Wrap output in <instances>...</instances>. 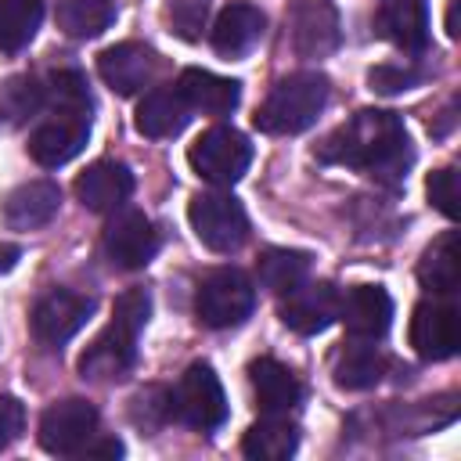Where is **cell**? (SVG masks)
<instances>
[{"label": "cell", "mask_w": 461, "mask_h": 461, "mask_svg": "<svg viewBox=\"0 0 461 461\" xmlns=\"http://www.w3.org/2000/svg\"><path fill=\"white\" fill-rule=\"evenodd\" d=\"M317 158L367 173V176L385 180V184H396L407 176L414 151H411L407 126L396 112L364 108L317 148Z\"/></svg>", "instance_id": "6da1fadb"}, {"label": "cell", "mask_w": 461, "mask_h": 461, "mask_svg": "<svg viewBox=\"0 0 461 461\" xmlns=\"http://www.w3.org/2000/svg\"><path fill=\"white\" fill-rule=\"evenodd\" d=\"M151 317V295L144 288H130L115 299L112 321L94 335V342L79 357V375L90 382H115L130 375L137 360V335Z\"/></svg>", "instance_id": "7a4b0ae2"}, {"label": "cell", "mask_w": 461, "mask_h": 461, "mask_svg": "<svg viewBox=\"0 0 461 461\" xmlns=\"http://www.w3.org/2000/svg\"><path fill=\"white\" fill-rule=\"evenodd\" d=\"M328 104V76L321 72H292L274 83L267 101L256 108V126L263 133H303L317 122Z\"/></svg>", "instance_id": "3957f363"}, {"label": "cell", "mask_w": 461, "mask_h": 461, "mask_svg": "<svg viewBox=\"0 0 461 461\" xmlns=\"http://www.w3.org/2000/svg\"><path fill=\"white\" fill-rule=\"evenodd\" d=\"M256 310V288L245 270L238 267H216L198 281L194 292V313L205 328H238Z\"/></svg>", "instance_id": "277c9868"}, {"label": "cell", "mask_w": 461, "mask_h": 461, "mask_svg": "<svg viewBox=\"0 0 461 461\" xmlns=\"http://www.w3.org/2000/svg\"><path fill=\"white\" fill-rule=\"evenodd\" d=\"M169 418L187 429L212 432L227 421V396L209 364H191L169 393Z\"/></svg>", "instance_id": "5b68a950"}, {"label": "cell", "mask_w": 461, "mask_h": 461, "mask_svg": "<svg viewBox=\"0 0 461 461\" xmlns=\"http://www.w3.org/2000/svg\"><path fill=\"white\" fill-rule=\"evenodd\" d=\"M187 162L202 180H209L216 187H230L245 176V169L252 162V144L234 126H209L187 148Z\"/></svg>", "instance_id": "8992f818"}, {"label": "cell", "mask_w": 461, "mask_h": 461, "mask_svg": "<svg viewBox=\"0 0 461 461\" xmlns=\"http://www.w3.org/2000/svg\"><path fill=\"white\" fill-rule=\"evenodd\" d=\"M187 220L194 238L212 252H234L249 238V216L234 194H194L187 205Z\"/></svg>", "instance_id": "52a82bcc"}, {"label": "cell", "mask_w": 461, "mask_h": 461, "mask_svg": "<svg viewBox=\"0 0 461 461\" xmlns=\"http://www.w3.org/2000/svg\"><path fill=\"white\" fill-rule=\"evenodd\" d=\"M90 137V108H50V115L29 133V155L43 169L72 162Z\"/></svg>", "instance_id": "ba28073f"}, {"label": "cell", "mask_w": 461, "mask_h": 461, "mask_svg": "<svg viewBox=\"0 0 461 461\" xmlns=\"http://www.w3.org/2000/svg\"><path fill=\"white\" fill-rule=\"evenodd\" d=\"M94 313V299L72 288H50L47 295L36 299L32 306V335L43 349H61Z\"/></svg>", "instance_id": "9c48e42d"}, {"label": "cell", "mask_w": 461, "mask_h": 461, "mask_svg": "<svg viewBox=\"0 0 461 461\" xmlns=\"http://www.w3.org/2000/svg\"><path fill=\"white\" fill-rule=\"evenodd\" d=\"M36 436H40V447L47 454H58V457L83 454L86 443L97 439V411H94V403H86L79 396L58 400L43 411Z\"/></svg>", "instance_id": "30bf717a"}, {"label": "cell", "mask_w": 461, "mask_h": 461, "mask_svg": "<svg viewBox=\"0 0 461 461\" xmlns=\"http://www.w3.org/2000/svg\"><path fill=\"white\" fill-rule=\"evenodd\" d=\"M101 249L112 267L119 270H140L158 252V230L140 209H115V216L104 223Z\"/></svg>", "instance_id": "8fae6325"}, {"label": "cell", "mask_w": 461, "mask_h": 461, "mask_svg": "<svg viewBox=\"0 0 461 461\" xmlns=\"http://www.w3.org/2000/svg\"><path fill=\"white\" fill-rule=\"evenodd\" d=\"M407 339H411V346H414V353L421 360H447V357H454L457 346H461V317H457V306L447 303V295L418 303L414 313H411Z\"/></svg>", "instance_id": "7c38bea8"}, {"label": "cell", "mask_w": 461, "mask_h": 461, "mask_svg": "<svg viewBox=\"0 0 461 461\" xmlns=\"http://www.w3.org/2000/svg\"><path fill=\"white\" fill-rule=\"evenodd\" d=\"M339 303H342V292L331 281H310L306 277L299 288L281 295L277 313H281L285 328H292L299 335H317L339 321Z\"/></svg>", "instance_id": "4fadbf2b"}, {"label": "cell", "mask_w": 461, "mask_h": 461, "mask_svg": "<svg viewBox=\"0 0 461 461\" xmlns=\"http://www.w3.org/2000/svg\"><path fill=\"white\" fill-rule=\"evenodd\" d=\"M292 47L299 58H328L339 40V11L331 0H295L292 4Z\"/></svg>", "instance_id": "5bb4252c"}, {"label": "cell", "mask_w": 461, "mask_h": 461, "mask_svg": "<svg viewBox=\"0 0 461 461\" xmlns=\"http://www.w3.org/2000/svg\"><path fill=\"white\" fill-rule=\"evenodd\" d=\"M130 194H133V173L126 162L101 158L76 176V198L90 212H115L130 202Z\"/></svg>", "instance_id": "9a60e30c"}, {"label": "cell", "mask_w": 461, "mask_h": 461, "mask_svg": "<svg viewBox=\"0 0 461 461\" xmlns=\"http://www.w3.org/2000/svg\"><path fill=\"white\" fill-rule=\"evenodd\" d=\"M339 321L349 339H382L393 324V299L378 285H353L339 303Z\"/></svg>", "instance_id": "2e32d148"}, {"label": "cell", "mask_w": 461, "mask_h": 461, "mask_svg": "<svg viewBox=\"0 0 461 461\" xmlns=\"http://www.w3.org/2000/svg\"><path fill=\"white\" fill-rule=\"evenodd\" d=\"M375 32L403 54L429 47V0H385L375 14Z\"/></svg>", "instance_id": "e0dca14e"}, {"label": "cell", "mask_w": 461, "mask_h": 461, "mask_svg": "<svg viewBox=\"0 0 461 461\" xmlns=\"http://www.w3.org/2000/svg\"><path fill=\"white\" fill-rule=\"evenodd\" d=\"M263 29H267V18L256 4H245V0H234L227 4L216 22H212V50L223 54V58H245L259 40H263Z\"/></svg>", "instance_id": "ac0fdd59"}, {"label": "cell", "mask_w": 461, "mask_h": 461, "mask_svg": "<svg viewBox=\"0 0 461 461\" xmlns=\"http://www.w3.org/2000/svg\"><path fill=\"white\" fill-rule=\"evenodd\" d=\"M58 205H61V187L54 180H25L4 198L0 216L11 230H36L58 216Z\"/></svg>", "instance_id": "d6986e66"}, {"label": "cell", "mask_w": 461, "mask_h": 461, "mask_svg": "<svg viewBox=\"0 0 461 461\" xmlns=\"http://www.w3.org/2000/svg\"><path fill=\"white\" fill-rule=\"evenodd\" d=\"M97 72L101 79L119 94V97H130L137 90H144L151 83V72H155V58L144 43H115L108 50L97 54Z\"/></svg>", "instance_id": "ffe728a7"}, {"label": "cell", "mask_w": 461, "mask_h": 461, "mask_svg": "<svg viewBox=\"0 0 461 461\" xmlns=\"http://www.w3.org/2000/svg\"><path fill=\"white\" fill-rule=\"evenodd\" d=\"M176 94L191 112L202 115H230L241 101V83L223 79L209 68H184L176 79Z\"/></svg>", "instance_id": "44dd1931"}, {"label": "cell", "mask_w": 461, "mask_h": 461, "mask_svg": "<svg viewBox=\"0 0 461 461\" xmlns=\"http://www.w3.org/2000/svg\"><path fill=\"white\" fill-rule=\"evenodd\" d=\"M249 385L256 393V403L267 414H288L303 400L299 378L281 360H274V357H259V360L249 364Z\"/></svg>", "instance_id": "7402d4cb"}, {"label": "cell", "mask_w": 461, "mask_h": 461, "mask_svg": "<svg viewBox=\"0 0 461 461\" xmlns=\"http://www.w3.org/2000/svg\"><path fill=\"white\" fill-rule=\"evenodd\" d=\"M191 119V108L184 104V97L176 94V86H158V90H148L133 112V126L137 133L151 137V140H162V137H176Z\"/></svg>", "instance_id": "603a6c76"}, {"label": "cell", "mask_w": 461, "mask_h": 461, "mask_svg": "<svg viewBox=\"0 0 461 461\" xmlns=\"http://www.w3.org/2000/svg\"><path fill=\"white\" fill-rule=\"evenodd\" d=\"M331 375H335V385H339V389L360 393V389H371V385L382 382V375H385V357H382V349H378L371 339H349V342L335 353Z\"/></svg>", "instance_id": "cb8c5ba5"}, {"label": "cell", "mask_w": 461, "mask_h": 461, "mask_svg": "<svg viewBox=\"0 0 461 461\" xmlns=\"http://www.w3.org/2000/svg\"><path fill=\"white\" fill-rule=\"evenodd\" d=\"M418 281L432 295H454L461 285V256H457V234L443 230L418 259Z\"/></svg>", "instance_id": "d4e9b609"}, {"label": "cell", "mask_w": 461, "mask_h": 461, "mask_svg": "<svg viewBox=\"0 0 461 461\" xmlns=\"http://www.w3.org/2000/svg\"><path fill=\"white\" fill-rule=\"evenodd\" d=\"M299 447V429L285 414H267L241 436V454L252 461H285Z\"/></svg>", "instance_id": "484cf974"}, {"label": "cell", "mask_w": 461, "mask_h": 461, "mask_svg": "<svg viewBox=\"0 0 461 461\" xmlns=\"http://www.w3.org/2000/svg\"><path fill=\"white\" fill-rule=\"evenodd\" d=\"M256 277H259V285L267 292L285 295V292L299 288L310 277V252H299V249H267L256 259Z\"/></svg>", "instance_id": "4316f807"}, {"label": "cell", "mask_w": 461, "mask_h": 461, "mask_svg": "<svg viewBox=\"0 0 461 461\" xmlns=\"http://www.w3.org/2000/svg\"><path fill=\"white\" fill-rule=\"evenodd\" d=\"M47 108L43 83L32 76H11L0 86V130H18Z\"/></svg>", "instance_id": "83f0119b"}, {"label": "cell", "mask_w": 461, "mask_h": 461, "mask_svg": "<svg viewBox=\"0 0 461 461\" xmlns=\"http://www.w3.org/2000/svg\"><path fill=\"white\" fill-rule=\"evenodd\" d=\"M115 22L112 0H58V29L72 40H94Z\"/></svg>", "instance_id": "f1b7e54d"}, {"label": "cell", "mask_w": 461, "mask_h": 461, "mask_svg": "<svg viewBox=\"0 0 461 461\" xmlns=\"http://www.w3.org/2000/svg\"><path fill=\"white\" fill-rule=\"evenodd\" d=\"M43 22V0H0V50L18 54Z\"/></svg>", "instance_id": "f546056e"}, {"label": "cell", "mask_w": 461, "mask_h": 461, "mask_svg": "<svg viewBox=\"0 0 461 461\" xmlns=\"http://www.w3.org/2000/svg\"><path fill=\"white\" fill-rule=\"evenodd\" d=\"M205 14H209V0H169L166 4V18H169L173 32L184 40H198Z\"/></svg>", "instance_id": "4dcf8cb0"}, {"label": "cell", "mask_w": 461, "mask_h": 461, "mask_svg": "<svg viewBox=\"0 0 461 461\" xmlns=\"http://www.w3.org/2000/svg\"><path fill=\"white\" fill-rule=\"evenodd\" d=\"M425 191H429V202H432L447 220L457 216V169H454V166L436 169V173L425 180Z\"/></svg>", "instance_id": "1f68e13d"}, {"label": "cell", "mask_w": 461, "mask_h": 461, "mask_svg": "<svg viewBox=\"0 0 461 461\" xmlns=\"http://www.w3.org/2000/svg\"><path fill=\"white\" fill-rule=\"evenodd\" d=\"M367 83H371V90H378V94H400V90L418 86V83H421V72L403 68V65H378V68L367 72Z\"/></svg>", "instance_id": "d6a6232c"}, {"label": "cell", "mask_w": 461, "mask_h": 461, "mask_svg": "<svg viewBox=\"0 0 461 461\" xmlns=\"http://www.w3.org/2000/svg\"><path fill=\"white\" fill-rule=\"evenodd\" d=\"M25 429V407L14 396H0V450H7Z\"/></svg>", "instance_id": "836d02e7"}, {"label": "cell", "mask_w": 461, "mask_h": 461, "mask_svg": "<svg viewBox=\"0 0 461 461\" xmlns=\"http://www.w3.org/2000/svg\"><path fill=\"white\" fill-rule=\"evenodd\" d=\"M83 454H86V457H119V454H122V443H119L115 436H108V439H97V443L90 439Z\"/></svg>", "instance_id": "e575fe53"}, {"label": "cell", "mask_w": 461, "mask_h": 461, "mask_svg": "<svg viewBox=\"0 0 461 461\" xmlns=\"http://www.w3.org/2000/svg\"><path fill=\"white\" fill-rule=\"evenodd\" d=\"M18 245H11V241H0V274H7V270H14V263H18Z\"/></svg>", "instance_id": "d590c367"}, {"label": "cell", "mask_w": 461, "mask_h": 461, "mask_svg": "<svg viewBox=\"0 0 461 461\" xmlns=\"http://www.w3.org/2000/svg\"><path fill=\"white\" fill-rule=\"evenodd\" d=\"M447 32L457 36V0H450V11H447Z\"/></svg>", "instance_id": "8d00e7d4"}]
</instances>
